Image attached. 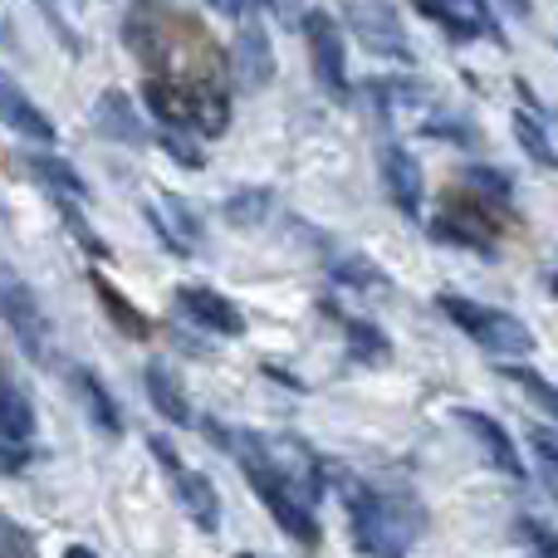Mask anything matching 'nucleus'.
<instances>
[{"mask_svg": "<svg viewBox=\"0 0 558 558\" xmlns=\"http://www.w3.org/2000/svg\"><path fill=\"white\" fill-rule=\"evenodd\" d=\"M172 495H177V505L192 514L196 530H206V534L221 530V500H216V485L206 481L202 471H186V465L172 471Z\"/></svg>", "mask_w": 558, "mask_h": 558, "instance_id": "f8f14e48", "label": "nucleus"}, {"mask_svg": "<svg viewBox=\"0 0 558 558\" xmlns=\"http://www.w3.org/2000/svg\"><path fill=\"white\" fill-rule=\"evenodd\" d=\"M35 407H29L25 392H15L10 383H0V436L5 441H29L35 436Z\"/></svg>", "mask_w": 558, "mask_h": 558, "instance_id": "4be33fe9", "label": "nucleus"}, {"mask_svg": "<svg viewBox=\"0 0 558 558\" xmlns=\"http://www.w3.org/2000/svg\"><path fill=\"white\" fill-rule=\"evenodd\" d=\"M514 534H520L534 554H554L558 558V534L544 520H534V514H520V520H514Z\"/></svg>", "mask_w": 558, "mask_h": 558, "instance_id": "7c9ffc66", "label": "nucleus"}, {"mask_svg": "<svg viewBox=\"0 0 558 558\" xmlns=\"http://www.w3.org/2000/svg\"><path fill=\"white\" fill-rule=\"evenodd\" d=\"M123 39H128V49L137 54V64H147L153 74H162V69H167L172 39H167L162 20H157L153 10H133V15H128V25H123Z\"/></svg>", "mask_w": 558, "mask_h": 558, "instance_id": "2eb2a0df", "label": "nucleus"}, {"mask_svg": "<svg viewBox=\"0 0 558 558\" xmlns=\"http://www.w3.org/2000/svg\"><path fill=\"white\" fill-rule=\"evenodd\" d=\"M530 446H534V461H539L544 481L558 490V436L544 432V426H530Z\"/></svg>", "mask_w": 558, "mask_h": 558, "instance_id": "c756f323", "label": "nucleus"}, {"mask_svg": "<svg viewBox=\"0 0 558 558\" xmlns=\"http://www.w3.org/2000/svg\"><path fill=\"white\" fill-rule=\"evenodd\" d=\"M167 211H172V226L186 241V251H196V245H202V221H196V211L186 202H177V196H167Z\"/></svg>", "mask_w": 558, "mask_h": 558, "instance_id": "2f4dec72", "label": "nucleus"}, {"mask_svg": "<svg viewBox=\"0 0 558 558\" xmlns=\"http://www.w3.org/2000/svg\"><path fill=\"white\" fill-rule=\"evenodd\" d=\"M196 137H202L196 128H186V133H182V128H167L157 143H162V153L172 157V162H182V167H192V172H196V167H206V153H202V143H196Z\"/></svg>", "mask_w": 558, "mask_h": 558, "instance_id": "cd10ccee", "label": "nucleus"}, {"mask_svg": "<svg viewBox=\"0 0 558 558\" xmlns=\"http://www.w3.org/2000/svg\"><path fill=\"white\" fill-rule=\"evenodd\" d=\"M177 308H182L196 328H206V333H226V338H241L245 333V314L221 294V289L182 284V289H177Z\"/></svg>", "mask_w": 558, "mask_h": 558, "instance_id": "0eeeda50", "label": "nucleus"}, {"mask_svg": "<svg viewBox=\"0 0 558 558\" xmlns=\"http://www.w3.org/2000/svg\"><path fill=\"white\" fill-rule=\"evenodd\" d=\"M74 387H78V397H84L88 422H94L104 436H123V412H118L113 392H108V387L98 383L88 367H74Z\"/></svg>", "mask_w": 558, "mask_h": 558, "instance_id": "6ab92c4d", "label": "nucleus"}, {"mask_svg": "<svg viewBox=\"0 0 558 558\" xmlns=\"http://www.w3.org/2000/svg\"><path fill=\"white\" fill-rule=\"evenodd\" d=\"M432 235L446 245H461L475 255H495V235H500V206L481 202L475 192H451L446 196V211L432 221Z\"/></svg>", "mask_w": 558, "mask_h": 558, "instance_id": "7ed1b4c3", "label": "nucleus"}, {"mask_svg": "<svg viewBox=\"0 0 558 558\" xmlns=\"http://www.w3.org/2000/svg\"><path fill=\"white\" fill-rule=\"evenodd\" d=\"M343 505L353 520V544L363 554H407L426 530L422 505L407 490H377L367 481H343Z\"/></svg>", "mask_w": 558, "mask_h": 558, "instance_id": "f257e3e1", "label": "nucleus"}, {"mask_svg": "<svg viewBox=\"0 0 558 558\" xmlns=\"http://www.w3.org/2000/svg\"><path fill=\"white\" fill-rule=\"evenodd\" d=\"M147 446H153L157 465H167V471H182V456H177V446L167 441V436H147Z\"/></svg>", "mask_w": 558, "mask_h": 558, "instance_id": "f704fd0d", "label": "nucleus"}, {"mask_svg": "<svg viewBox=\"0 0 558 558\" xmlns=\"http://www.w3.org/2000/svg\"><path fill=\"white\" fill-rule=\"evenodd\" d=\"M143 104L162 128H196V84H177L167 74H147Z\"/></svg>", "mask_w": 558, "mask_h": 558, "instance_id": "9b49d317", "label": "nucleus"}, {"mask_svg": "<svg viewBox=\"0 0 558 558\" xmlns=\"http://www.w3.org/2000/svg\"><path fill=\"white\" fill-rule=\"evenodd\" d=\"M436 308H441V314L451 318L465 338H471V343H481L485 353H495V357L534 353L530 324H524V318H514V314H505V308L475 304V299H461V294H441V299H436Z\"/></svg>", "mask_w": 558, "mask_h": 558, "instance_id": "f03ea898", "label": "nucleus"}, {"mask_svg": "<svg viewBox=\"0 0 558 558\" xmlns=\"http://www.w3.org/2000/svg\"><path fill=\"white\" fill-rule=\"evenodd\" d=\"M505 5H510L514 15H530V10H534V0H505Z\"/></svg>", "mask_w": 558, "mask_h": 558, "instance_id": "e433bc0d", "label": "nucleus"}, {"mask_svg": "<svg viewBox=\"0 0 558 558\" xmlns=\"http://www.w3.org/2000/svg\"><path fill=\"white\" fill-rule=\"evenodd\" d=\"M88 284H94V294H98V304H104V314L113 318V328L123 338H147L153 333V318L143 314V308L133 304V299H123V289L113 284V279H104V275H88Z\"/></svg>", "mask_w": 558, "mask_h": 558, "instance_id": "dca6fc26", "label": "nucleus"}, {"mask_svg": "<svg viewBox=\"0 0 558 558\" xmlns=\"http://www.w3.org/2000/svg\"><path fill=\"white\" fill-rule=\"evenodd\" d=\"M0 318L15 328V338L25 343V353L35 357V363H45V348H49L45 304H39V294L10 270V265H0Z\"/></svg>", "mask_w": 558, "mask_h": 558, "instance_id": "20e7f679", "label": "nucleus"}, {"mask_svg": "<svg viewBox=\"0 0 558 558\" xmlns=\"http://www.w3.org/2000/svg\"><path fill=\"white\" fill-rule=\"evenodd\" d=\"M465 192H475L481 202L500 206V211H510V202H514V182L500 167H465Z\"/></svg>", "mask_w": 558, "mask_h": 558, "instance_id": "a878e982", "label": "nucleus"}, {"mask_svg": "<svg viewBox=\"0 0 558 558\" xmlns=\"http://www.w3.org/2000/svg\"><path fill=\"white\" fill-rule=\"evenodd\" d=\"M377 172H383V186H387V196H392L397 211L402 216L422 211V167H416V157L407 153V147L387 143L383 157H377Z\"/></svg>", "mask_w": 558, "mask_h": 558, "instance_id": "9d476101", "label": "nucleus"}, {"mask_svg": "<svg viewBox=\"0 0 558 558\" xmlns=\"http://www.w3.org/2000/svg\"><path fill=\"white\" fill-rule=\"evenodd\" d=\"M0 554H35V534L25 524H15L10 514H0Z\"/></svg>", "mask_w": 558, "mask_h": 558, "instance_id": "473e14b6", "label": "nucleus"}, {"mask_svg": "<svg viewBox=\"0 0 558 558\" xmlns=\"http://www.w3.org/2000/svg\"><path fill=\"white\" fill-rule=\"evenodd\" d=\"M0 118H5L20 137H29V143H39V147H49L59 137L54 123H49V118L25 98V88H20L15 78H5V74H0Z\"/></svg>", "mask_w": 558, "mask_h": 558, "instance_id": "4468645a", "label": "nucleus"}, {"mask_svg": "<svg viewBox=\"0 0 558 558\" xmlns=\"http://www.w3.org/2000/svg\"><path fill=\"white\" fill-rule=\"evenodd\" d=\"M59 216H64V226H69V231H74V241L84 245L88 255H104V260H108V255H113L104 241H98L94 231H88V221H84V216H78V202H74V196H59Z\"/></svg>", "mask_w": 558, "mask_h": 558, "instance_id": "c85d7f7f", "label": "nucleus"}, {"mask_svg": "<svg viewBox=\"0 0 558 558\" xmlns=\"http://www.w3.org/2000/svg\"><path fill=\"white\" fill-rule=\"evenodd\" d=\"M500 373H505V377H510V383H520V387H524V392H530V397H534V402H539V407H544V412H549V416H554V422H558V387L549 383V377H539V373H534V367H520V363H505V367H500Z\"/></svg>", "mask_w": 558, "mask_h": 558, "instance_id": "bb28decb", "label": "nucleus"}, {"mask_svg": "<svg viewBox=\"0 0 558 558\" xmlns=\"http://www.w3.org/2000/svg\"><path fill=\"white\" fill-rule=\"evenodd\" d=\"M231 59H235V78H241L245 88H265L275 78V39H270V29H265L260 20L245 15Z\"/></svg>", "mask_w": 558, "mask_h": 558, "instance_id": "1a4fd4ad", "label": "nucleus"}, {"mask_svg": "<svg viewBox=\"0 0 558 558\" xmlns=\"http://www.w3.org/2000/svg\"><path fill=\"white\" fill-rule=\"evenodd\" d=\"M304 39H308V59H314V74L324 84V94L348 98V49H343V35H338V20L328 10H308Z\"/></svg>", "mask_w": 558, "mask_h": 558, "instance_id": "39448f33", "label": "nucleus"}, {"mask_svg": "<svg viewBox=\"0 0 558 558\" xmlns=\"http://www.w3.org/2000/svg\"><path fill=\"white\" fill-rule=\"evenodd\" d=\"M456 422L465 426V432L475 436V446L485 451V461L495 465V471H505L510 481H524V461H520V446L510 441V432H505L495 416L475 412V407H456Z\"/></svg>", "mask_w": 558, "mask_h": 558, "instance_id": "6e6552de", "label": "nucleus"}, {"mask_svg": "<svg viewBox=\"0 0 558 558\" xmlns=\"http://www.w3.org/2000/svg\"><path fill=\"white\" fill-rule=\"evenodd\" d=\"M94 123L104 137H113V143L123 147H147V133H143V118H137L133 98L123 94V88H108L104 98L94 104Z\"/></svg>", "mask_w": 558, "mask_h": 558, "instance_id": "ddd939ff", "label": "nucleus"}, {"mask_svg": "<svg viewBox=\"0 0 558 558\" xmlns=\"http://www.w3.org/2000/svg\"><path fill=\"white\" fill-rule=\"evenodd\" d=\"M216 10H221V15H245V5H251V0H211Z\"/></svg>", "mask_w": 558, "mask_h": 558, "instance_id": "c9c22d12", "label": "nucleus"}, {"mask_svg": "<svg viewBox=\"0 0 558 558\" xmlns=\"http://www.w3.org/2000/svg\"><path fill=\"white\" fill-rule=\"evenodd\" d=\"M25 461H29L25 441H5V436H0V475H20Z\"/></svg>", "mask_w": 558, "mask_h": 558, "instance_id": "72a5a7b5", "label": "nucleus"}, {"mask_svg": "<svg viewBox=\"0 0 558 558\" xmlns=\"http://www.w3.org/2000/svg\"><path fill=\"white\" fill-rule=\"evenodd\" d=\"M0 383H5V373H0Z\"/></svg>", "mask_w": 558, "mask_h": 558, "instance_id": "58836bf2", "label": "nucleus"}, {"mask_svg": "<svg viewBox=\"0 0 558 558\" xmlns=\"http://www.w3.org/2000/svg\"><path fill=\"white\" fill-rule=\"evenodd\" d=\"M328 275H333L338 289H363V294H383V289L392 284L373 260H363V255H353V251L338 255V260H328Z\"/></svg>", "mask_w": 558, "mask_h": 558, "instance_id": "412c9836", "label": "nucleus"}, {"mask_svg": "<svg viewBox=\"0 0 558 558\" xmlns=\"http://www.w3.org/2000/svg\"><path fill=\"white\" fill-rule=\"evenodd\" d=\"M348 25L353 35L363 39L373 54H387V59H412V45H407V29L397 20V10L387 0H348Z\"/></svg>", "mask_w": 558, "mask_h": 558, "instance_id": "423d86ee", "label": "nucleus"}, {"mask_svg": "<svg viewBox=\"0 0 558 558\" xmlns=\"http://www.w3.org/2000/svg\"><path fill=\"white\" fill-rule=\"evenodd\" d=\"M143 387H147V402L157 407V412L167 416L172 426H192V402H186V392H182V383H177L172 373H167L162 363H153L143 373Z\"/></svg>", "mask_w": 558, "mask_h": 558, "instance_id": "a211bd4d", "label": "nucleus"}, {"mask_svg": "<svg viewBox=\"0 0 558 558\" xmlns=\"http://www.w3.org/2000/svg\"><path fill=\"white\" fill-rule=\"evenodd\" d=\"M514 143L530 153V162H539L544 172H558V153H554V137L544 128V118L534 113H514Z\"/></svg>", "mask_w": 558, "mask_h": 558, "instance_id": "b1692460", "label": "nucleus"}, {"mask_svg": "<svg viewBox=\"0 0 558 558\" xmlns=\"http://www.w3.org/2000/svg\"><path fill=\"white\" fill-rule=\"evenodd\" d=\"M265 216H270V192H260V186H245L221 206V221L235 231H255V226H265Z\"/></svg>", "mask_w": 558, "mask_h": 558, "instance_id": "393cba45", "label": "nucleus"}, {"mask_svg": "<svg viewBox=\"0 0 558 558\" xmlns=\"http://www.w3.org/2000/svg\"><path fill=\"white\" fill-rule=\"evenodd\" d=\"M231 128V94L221 84H196V133L221 137Z\"/></svg>", "mask_w": 558, "mask_h": 558, "instance_id": "5701e85b", "label": "nucleus"}, {"mask_svg": "<svg viewBox=\"0 0 558 558\" xmlns=\"http://www.w3.org/2000/svg\"><path fill=\"white\" fill-rule=\"evenodd\" d=\"M549 294H554V299H558V275H554V279H549Z\"/></svg>", "mask_w": 558, "mask_h": 558, "instance_id": "4c0bfd02", "label": "nucleus"}, {"mask_svg": "<svg viewBox=\"0 0 558 558\" xmlns=\"http://www.w3.org/2000/svg\"><path fill=\"white\" fill-rule=\"evenodd\" d=\"M25 172H35V182L49 186L54 196H74V202H84V196H88L84 177H78L69 162H59V157H45V153L25 157Z\"/></svg>", "mask_w": 558, "mask_h": 558, "instance_id": "aec40b11", "label": "nucleus"}, {"mask_svg": "<svg viewBox=\"0 0 558 558\" xmlns=\"http://www.w3.org/2000/svg\"><path fill=\"white\" fill-rule=\"evenodd\" d=\"M338 324H343V343H348V357H353V363H363V367L392 363V338H387L377 324L348 318V314H338Z\"/></svg>", "mask_w": 558, "mask_h": 558, "instance_id": "f3484780", "label": "nucleus"}]
</instances>
